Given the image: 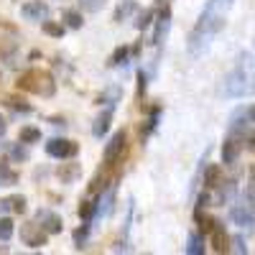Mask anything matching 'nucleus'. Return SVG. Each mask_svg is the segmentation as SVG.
I'll list each match as a JSON object with an SVG mask.
<instances>
[{
	"mask_svg": "<svg viewBox=\"0 0 255 255\" xmlns=\"http://www.w3.org/2000/svg\"><path fill=\"white\" fill-rule=\"evenodd\" d=\"M232 3L235 0H207V5H204V10L199 13V20H197V26L191 28V33H189V54L191 56H199L209 44H212V38H215L222 28H225V23H227V10L232 8Z\"/></svg>",
	"mask_w": 255,
	"mask_h": 255,
	"instance_id": "nucleus-1",
	"label": "nucleus"
},
{
	"mask_svg": "<svg viewBox=\"0 0 255 255\" xmlns=\"http://www.w3.org/2000/svg\"><path fill=\"white\" fill-rule=\"evenodd\" d=\"M222 95L225 97L255 95V59L253 56H240L238 67L222 79Z\"/></svg>",
	"mask_w": 255,
	"mask_h": 255,
	"instance_id": "nucleus-2",
	"label": "nucleus"
},
{
	"mask_svg": "<svg viewBox=\"0 0 255 255\" xmlns=\"http://www.w3.org/2000/svg\"><path fill=\"white\" fill-rule=\"evenodd\" d=\"M18 90L33 92V95H41V97H54L56 82H54V77H51L49 72H44V69H28L26 74H20Z\"/></svg>",
	"mask_w": 255,
	"mask_h": 255,
	"instance_id": "nucleus-3",
	"label": "nucleus"
},
{
	"mask_svg": "<svg viewBox=\"0 0 255 255\" xmlns=\"http://www.w3.org/2000/svg\"><path fill=\"white\" fill-rule=\"evenodd\" d=\"M227 130L232 138H240L245 143V138L255 130V108H238L230 118Z\"/></svg>",
	"mask_w": 255,
	"mask_h": 255,
	"instance_id": "nucleus-4",
	"label": "nucleus"
},
{
	"mask_svg": "<svg viewBox=\"0 0 255 255\" xmlns=\"http://www.w3.org/2000/svg\"><path fill=\"white\" fill-rule=\"evenodd\" d=\"M46 240H49V232L41 227L36 220L20 225V243H23V245H28V248H44Z\"/></svg>",
	"mask_w": 255,
	"mask_h": 255,
	"instance_id": "nucleus-5",
	"label": "nucleus"
},
{
	"mask_svg": "<svg viewBox=\"0 0 255 255\" xmlns=\"http://www.w3.org/2000/svg\"><path fill=\"white\" fill-rule=\"evenodd\" d=\"M46 153L51 158H61V161L64 158H74L79 153V145L74 140H67V138H54V140L46 143Z\"/></svg>",
	"mask_w": 255,
	"mask_h": 255,
	"instance_id": "nucleus-6",
	"label": "nucleus"
},
{
	"mask_svg": "<svg viewBox=\"0 0 255 255\" xmlns=\"http://www.w3.org/2000/svg\"><path fill=\"white\" fill-rule=\"evenodd\" d=\"M125 143H128V133L118 130L110 143L105 145V163H123V153H125Z\"/></svg>",
	"mask_w": 255,
	"mask_h": 255,
	"instance_id": "nucleus-7",
	"label": "nucleus"
},
{
	"mask_svg": "<svg viewBox=\"0 0 255 255\" xmlns=\"http://www.w3.org/2000/svg\"><path fill=\"white\" fill-rule=\"evenodd\" d=\"M36 222L44 227L49 235H56V232L64 230V220L56 215V212H51V209H38L36 212Z\"/></svg>",
	"mask_w": 255,
	"mask_h": 255,
	"instance_id": "nucleus-8",
	"label": "nucleus"
},
{
	"mask_svg": "<svg viewBox=\"0 0 255 255\" xmlns=\"http://www.w3.org/2000/svg\"><path fill=\"white\" fill-rule=\"evenodd\" d=\"M20 15L26 20H46L49 18V5L44 0H31V3L20 5Z\"/></svg>",
	"mask_w": 255,
	"mask_h": 255,
	"instance_id": "nucleus-9",
	"label": "nucleus"
},
{
	"mask_svg": "<svg viewBox=\"0 0 255 255\" xmlns=\"http://www.w3.org/2000/svg\"><path fill=\"white\" fill-rule=\"evenodd\" d=\"M168 26H171V10H168V8L163 5V10L158 13L156 33H153V44H156V46H161V44H163V38H166V33H168Z\"/></svg>",
	"mask_w": 255,
	"mask_h": 255,
	"instance_id": "nucleus-10",
	"label": "nucleus"
},
{
	"mask_svg": "<svg viewBox=\"0 0 255 255\" xmlns=\"http://www.w3.org/2000/svg\"><path fill=\"white\" fill-rule=\"evenodd\" d=\"M240 151H243V140L230 135V138L225 140V145H222V161H225V163H235L238 156H240Z\"/></svg>",
	"mask_w": 255,
	"mask_h": 255,
	"instance_id": "nucleus-11",
	"label": "nucleus"
},
{
	"mask_svg": "<svg viewBox=\"0 0 255 255\" xmlns=\"http://www.w3.org/2000/svg\"><path fill=\"white\" fill-rule=\"evenodd\" d=\"M209 235H212V250L215 253H227L230 250V238H227V232L220 222L215 225V230H212Z\"/></svg>",
	"mask_w": 255,
	"mask_h": 255,
	"instance_id": "nucleus-12",
	"label": "nucleus"
},
{
	"mask_svg": "<svg viewBox=\"0 0 255 255\" xmlns=\"http://www.w3.org/2000/svg\"><path fill=\"white\" fill-rule=\"evenodd\" d=\"M110 123H113V108H105V110L97 115L95 125H92V135H95V138H102L105 133L110 130Z\"/></svg>",
	"mask_w": 255,
	"mask_h": 255,
	"instance_id": "nucleus-13",
	"label": "nucleus"
},
{
	"mask_svg": "<svg viewBox=\"0 0 255 255\" xmlns=\"http://www.w3.org/2000/svg\"><path fill=\"white\" fill-rule=\"evenodd\" d=\"M5 212H15V215H23L26 212V197H5L0 199V215H5Z\"/></svg>",
	"mask_w": 255,
	"mask_h": 255,
	"instance_id": "nucleus-14",
	"label": "nucleus"
},
{
	"mask_svg": "<svg viewBox=\"0 0 255 255\" xmlns=\"http://www.w3.org/2000/svg\"><path fill=\"white\" fill-rule=\"evenodd\" d=\"M79 174H82L79 163H61V166L56 168V176L61 179V184H74V181L79 179Z\"/></svg>",
	"mask_w": 255,
	"mask_h": 255,
	"instance_id": "nucleus-15",
	"label": "nucleus"
},
{
	"mask_svg": "<svg viewBox=\"0 0 255 255\" xmlns=\"http://www.w3.org/2000/svg\"><path fill=\"white\" fill-rule=\"evenodd\" d=\"M113 204H115V184H113V186H108V189L102 191L100 204H97V215H95V217H100V215L108 217L110 212H113Z\"/></svg>",
	"mask_w": 255,
	"mask_h": 255,
	"instance_id": "nucleus-16",
	"label": "nucleus"
},
{
	"mask_svg": "<svg viewBox=\"0 0 255 255\" xmlns=\"http://www.w3.org/2000/svg\"><path fill=\"white\" fill-rule=\"evenodd\" d=\"M135 10H138V3H135V0H123V3L115 8V13H113V20H115V23H123V20H128Z\"/></svg>",
	"mask_w": 255,
	"mask_h": 255,
	"instance_id": "nucleus-17",
	"label": "nucleus"
},
{
	"mask_svg": "<svg viewBox=\"0 0 255 255\" xmlns=\"http://www.w3.org/2000/svg\"><path fill=\"white\" fill-rule=\"evenodd\" d=\"M230 220L235 222L238 227H250L253 225V212L248 207H232L230 209Z\"/></svg>",
	"mask_w": 255,
	"mask_h": 255,
	"instance_id": "nucleus-18",
	"label": "nucleus"
},
{
	"mask_svg": "<svg viewBox=\"0 0 255 255\" xmlns=\"http://www.w3.org/2000/svg\"><path fill=\"white\" fill-rule=\"evenodd\" d=\"M41 140V130L33 125H26V128H20V133H18V143H38Z\"/></svg>",
	"mask_w": 255,
	"mask_h": 255,
	"instance_id": "nucleus-19",
	"label": "nucleus"
},
{
	"mask_svg": "<svg viewBox=\"0 0 255 255\" xmlns=\"http://www.w3.org/2000/svg\"><path fill=\"white\" fill-rule=\"evenodd\" d=\"M95 215H97V204H95L92 199H84V202L79 204V217H82V222H92Z\"/></svg>",
	"mask_w": 255,
	"mask_h": 255,
	"instance_id": "nucleus-20",
	"label": "nucleus"
},
{
	"mask_svg": "<svg viewBox=\"0 0 255 255\" xmlns=\"http://www.w3.org/2000/svg\"><path fill=\"white\" fill-rule=\"evenodd\" d=\"M220 176H222V168H220L217 163H212V166H207V171H204V186H207V189H212V186H217Z\"/></svg>",
	"mask_w": 255,
	"mask_h": 255,
	"instance_id": "nucleus-21",
	"label": "nucleus"
},
{
	"mask_svg": "<svg viewBox=\"0 0 255 255\" xmlns=\"http://www.w3.org/2000/svg\"><path fill=\"white\" fill-rule=\"evenodd\" d=\"M13 184H18V174L8 163H3L0 166V186H13Z\"/></svg>",
	"mask_w": 255,
	"mask_h": 255,
	"instance_id": "nucleus-22",
	"label": "nucleus"
},
{
	"mask_svg": "<svg viewBox=\"0 0 255 255\" xmlns=\"http://www.w3.org/2000/svg\"><path fill=\"white\" fill-rule=\"evenodd\" d=\"M82 23H84V20H82V13L79 10H67V13H64V26H67V28H82Z\"/></svg>",
	"mask_w": 255,
	"mask_h": 255,
	"instance_id": "nucleus-23",
	"label": "nucleus"
},
{
	"mask_svg": "<svg viewBox=\"0 0 255 255\" xmlns=\"http://www.w3.org/2000/svg\"><path fill=\"white\" fill-rule=\"evenodd\" d=\"M13 220L10 217H0V243H8L13 238Z\"/></svg>",
	"mask_w": 255,
	"mask_h": 255,
	"instance_id": "nucleus-24",
	"label": "nucleus"
},
{
	"mask_svg": "<svg viewBox=\"0 0 255 255\" xmlns=\"http://www.w3.org/2000/svg\"><path fill=\"white\" fill-rule=\"evenodd\" d=\"M189 255H204V240L199 235H189V245H186Z\"/></svg>",
	"mask_w": 255,
	"mask_h": 255,
	"instance_id": "nucleus-25",
	"label": "nucleus"
},
{
	"mask_svg": "<svg viewBox=\"0 0 255 255\" xmlns=\"http://www.w3.org/2000/svg\"><path fill=\"white\" fill-rule=\"evenodd\" d=\"M44 33H49V36H54V38H61L64 36V31H67V26L64 23H54V20H44Z\"/></svg>",
	"mask_w": 255,
	"mask_h": 255,
	"instance_id": "nucleus-26",
	"label": "nucleus"
},
{
	"mask_svg": "<svg viewBox=\"0 0 255 255\" xmlns=\"http://www.w3.org/2000/svg\"><path fill=\"white\" fill-rule=\"evenodd\" d=\"M3 102L8 105V108H13V110H20V113H31V105L28 102H23V100H18V97H3Z\"/></svg>",
	"mask_w": 255,
	"mask_h": 255,
	"instance_id": "nucleus-27",
	"label": "nucleus"
},
{
	"mask_svg": "<svg viewBox=\"0 0 255 255\" xmlns=\"http://www.w3.org/2000/svg\"><path fill=\"white\" fill-rule=\"evenodd\" d=\"M217 186H220V199L222 202H227L232 194H235V189H238L235 181H217Z\"/></svg>",
	"mask_w": 255,
	"mask_h": 255,
	"instance_id": "nucleus-28",
	"label": "nucleus"
},
{
	"mask_svg": "<svg viewBox=\"0 0 255 255\" xmlns=\"http://www.w3.org/2000/svg\"><path fill=\"white\" fill-rule=\"evenodd\" d=\"M87 235H90V222H84L79 230H74V243H77V248H82L84 243H87Z\"/></svg>",
	"mask_w": 255,
	"mask_h": 255,
	"instance_id": "nucleus-29",
	"label": "nucleus"
},
{
	"mask_svg": "<svg viewBox=\"0 0 255 255\" xmlns=\"http://www.w3.org/2000/svg\"><path fill=\"white\" fill-rule=\"evenodd\" d=\"M125 59H128V49H125V46H118V49L113 51V56H110L108 64H110V67H118V64H123Z\"/></svg>",
	"mask_w": 255,
	"mask_h": 255,
	"instance_id": "nucleus-30",
	"label": "nucleus"
},
{
	"mask_svg": "<svg viewBox=\"0 0 255 255\" xmlns=\"http://www.w3.org/2000/svg\"><path fill=\"white\" fill-rule=\"evenodd\" d=\"M151 18H153V10H143V13L138 15V20H135V28H138V31H145L148 26H151Z\"/></svg>",
	"mask_w": 255,
	"mask_h": 255,
	"instance_id": "nucleus-31",
	"label": "nucleus"
},
{
	"mask_svg": "<svg viewBox=\"0 0 255 255\" xmlns=\"http://www.w3.org/2000/svg\"><path fill=\"white\" fill-rule=\"evenodd\" d=\"M8 151H10V158L13 161H28V151H26L23 145H10Z\"/></svg>",
	"mask_w": 255,
	"mask_h": 255,
	"instance_id": "nucleus-32",
	"label": "nucleus"
},
{
	"mask_svg": "<svg viewBox=\"0 0 255 255\" xmlns=\"http://www.w3.org/2000/svg\"><path fill=\"white\" fill-rule=\"evenodd\" d=\"M105 3H108V0H79V5H82L84 10H90V13H97Z\"/></svg>",
	"mask_w": 255,
	"mask_h": 255,
	"instance_id": "nucleus-33",
	"label": "nucleus"
},
{
	"mask_svg": "<svg viewBox=\"0 0 255 255\" xmlns=\"http://www.w3.org/2000/svg\"><path fill=\"white\" fill-rule=\"evenodd\" d=\"M197 222H199V230H202V232H207V235H209V232L215 230V225H217V220H212V217H202V215H197Z\"/></svg>",
	"mask_w": 255,
	"mask_h": 255,
	"instance_id": "nucleus-34",
	"label": "nucleus"
},
{
	"mask_svg": "<svg viewBox=\"0 0 255 255\" xmlns=\"http://www.w3.org/2000/svg\"><path fill=\"white\" fill-rule=\"evenodd\" d=\"M232 253H248V248H245V243H243V238H235V240H232V248H230Z\"/></svg>",
	"mask_w": 255,
	"mask_h": 255,
	"instance_id": "nucleus-35",
	"label": "nucleus"
},
{
	"mask_svg": "<svg viewBox=\"0 0 255 255\" xmlns=\"http://www.w3.org/2000/svg\"><path fill=\"white\" fill-rule=\"evenodd\" d=\"M245 197H248V199L255 204V181H250V186L245 189Z\"/></svg>",
	"mask_w": 255,
	"mask_h": 255,
	"instance_id": "nucleus-36",
	"label": "nucleus"
},
{
	"mask_svg": "<svg viewBox=\"0 0 255 255\" xmlns=\"http://www.w3.org/2000/svg\"><path fill=\"white\" fill-rule=\"evenodd\" d=\"M143 92H145V74L138 72V95H143Z\"/></svg>",
	"mask_w": 255,
	"mask_h": 255,
	"instance_id": "nucleus-37",
	"label": "nucleus"
},
{
	"mask_svg": "<svg viewBox=\"0 0 255 255\" xmlns=\"http://www.w3.org/2000/svg\"><path fill=\"white\" fill-rule=\"evenodd\" d=\"M5 128H8V125H5V120H3V118H0V138H3V135H5Z\"/></svg>",
	"mask_w": 255,
	"mask_h": 255,
	"instance_id": "nucleus-38",
	"label": "nucleus"
},
{
	"mask_svg": "<svg viewBox=\"0 0 255 255\" xmlns=\"http://www.w3.org/2000/svg\"><path fill=\"white\" fill-rule=\"evenodd\" d=\"M250 181H255V166L250 168Z\"/></svg>",
	"mask_w": 255,
	"mask_h": 255,
	"instance_id": "nucleus-39",
	"label": "nucleus"
},
{
	"mask_svg": "<svg viewBox=\"0 0 255 255\" xmlns=\"http://www.w3.org/2000/svg\"><path fill=\"white\" fill-rule=\"evenodd\" d=\"M0 253H8V248H5V245H0Z\"/></svg>",
	"mask_w": 255,
	"mask_h": 255,
	"instance_id": "nucleus-40",
	"label": "nucleus"
},
{
	"mask_svg": "<svg viewBox=\"0 0 255 255\" xmlns=\"http://www.w3.org/2000/svg\"><path fill=\"white\" fill-rule=\"evenodd\" d=\"M3 163H5V161H0V166H3Z\"/></svg>",
	"mask_w": 255,
	"mask_h": 255,
	"instance_id": "nucleus-41",
	"label": "nucleus"
},
{
	"mask_svg": "<svg viewBox=\"0 0 255 255\" xmlns=\"http://www.w3.org/2000/svg\"><path fill=\"white\" fill-rule=\"evenodd\" d=\"M161 3H166V0H161Z\"/></svg>",
	"mask_w": 255,
	"mask_h": 255,
	"instance_id": "nucleus-42",
	"label": "nucleus"
}]
</instances>
